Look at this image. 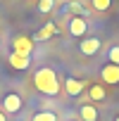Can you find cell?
<instances>
[{
	"mask_svg": "<svg viewBox=\"0 0 119 121\" xmlns=\"http://www.w3.org/2000/svg\"><path fill=\"white\" fill-rule=\"evenodd\" d=\"M33 83H36V88H38L43 95H48V97L60 95V78H57L55 69H50V67H41V69L33 74Z\"/></svg>",
	"mask_w": 119,
	"mask_h": 121,
	"instance_id": "cell-1",
	"label": "cell"
},
{
	"mask_svg": "<svg viewBox=\"0 0 119 121\" xmlns=\"http://www.w3.org/2000/svg\"><path fill=\"white\" fill-rule=\"evenodd\" d=\"M100 48H102V40H100L98 36L83 38V40L79 43V52H81L83 57H93V55H98V52H100Z\"/></svg>",
	"mask_w": 119,
	"mask_h": 121,
	"instance_id": "cell-2",
	"label": "cell"
},
{
	"mask_svg": "<svg viewBox=\"0 0 119 121\" xmlns=\"http://www.w3.org/2000/svg\"><path fill=\"white\" fill-rule=\"evenodd\" d=\"M19 109H22V97H19L17 93L3 95V112H5V114H17Z\"/></svg>",
	"mask_w": 119,
	"mask_h": 121,
	"instance_id": "cell-3",
	"label": "cell"
},
{
	"mask_svg": "<svg viewBox=\"0 0 119 121\" xmlns=\"http://www.w3.org/2000/svg\"><path fill=\"white\" fill-rule=\"evenodd\" d=\"M86 31H88V22H86L83 17H72V19H69V33H72L74 38H83Z\"/></svg>",
	"mask_w": 119,
	"mask_h": 121,
	"instance_id": "cell-4",
	"label": "cell"
},
{
	"mask_svg": "<svg viewBox=\"0 0 119 121\" xmlns=\"http://www.w3.org/2000/svg\"><path fill=\"white\" fill-rule=\"evenodd\" d=\"M12 52H19V55H29V57H31V52H33V40L26 38V36H17L14 43H12Z\"/></svg>",
	"mask_w": 119,
	"mask_h": 121,
	"instance_id": "cell-5",
	"label": "cell"
},
{
	"mask_svg": "<svg viewBox=\"0 0 119 121\" xmlns=\"http://www.w3.org/2000/svg\"><path fill=\"white\" fill-rule=\"evenodd\" d=\"M100 78H102L105 83H110V86H117V83H119V67L107 62V64L100 69Z\"/></svg>",
	"mask_w": 119,
	"mask_h": 121,
	"instance_id": "cell-6",
	"label": "cell"
},
{
	"mask_svg": "<svg viewBox=\"0 0 119 121\" xmlns=\"http://www.w3.org/2000/svg\"><path fill=\"white\" fill-rule=\"evenodd\" d=\"M64 93H67L69 97H79V95L83 93V81H79V78H74V76L64 78Z\"/></svg>",
	"mask_w": 119,
	"mask_h": 121,
	"instance_id": "cell-7",
	"label": "cell"
},
{
	"mask_svg": "<svg viewBox=\"0 0 119 121\" xmlns=\"http://www.w3.org/2000/svg\"><path fill=\"white\" fill-rule=\"evenodd\" d=\"M7 62L14 67V69H29L31 67V57L29 55H19V52H10V57H7Z\"/></svg>",
	"mask_w": 119,
	"mask_h": 121,
	"instance_id": "cell-8",
	"label": "cell"
},
{
	"mask_svg": "<svg viewBox=\"0 0 119 121\" xmlns=\"http://www.w3.org/2000/svg\"><path fill=\"white\" fill-rule=\"evenodd\" d=\"M79 116H81L83 121H98V119H100V116H98V107H95V104H91V102L81 104V109H79Z\"/></svg>",
	"mask_w": 119,
	"mask_h": 121,
	"instance_id": "cell-9",
	"label": "cell"
},
{
	"mask_svg": "<svg viewBox=\"0 0 119 121\" xmlns=\"http://www.w3.org/2000/svg\"><path fill=\"white\" fill-rule=\"evenodd\" d=\"M55 33H57L55 22H48V24H45V26H43V29L33 36V40H48V38H50V36H55Z\"/></svg>",
	"mask_w": 119,
	"mask_h": 121,
	"instance_id": "cell-10",
	"label": "cell"
},
{
	"mask_svg": "<svg viewBox=\"0 0 119 121\" xmlns=\"http://www.w3.org/2000/svg\"><path fill=\"white\" fill-rule=\"evenodd\" d=\"M88 95H91V100H98V102H100V100H105V97H107V90H105L102 86H98V83H95V86H91V88H88Z\"/></svg>",
	"mask_w": 119,
	"mask_h": 121,
	"instance_id": "cell-11",
	"label": "cell"
},
{
	"mask_svg": "<svg viewBox=\"0 0 119 121\" xmlns=\"http://www.w3.org/2000/svg\"><path fill=\"white\" fill-rule=\"evenodd\" d=\"M31 121H57V114L50 112V109H43V112H36L31 116Z\"/></svg>",
	"mask_w": 119,
	"mask_h": 121,
	"instance_id": "cell-12",
	"label": "cell"
},
{
	"mask_svg": "<svg viewBox=\"0 0 119 121\" xmlns=\"http://www.w3.org/2000/svg\"><path fill=\"white\" fill-rule=\"evenodd\" d=\"M36 7H38L41 14H48V12L55 10V0H38V5H36Z\"/></svg>",
	"mask_w": 119,
	"mask_h": 121,
	"instance_id": "cell-13",
	"label": "cell"
},
{
	"mask_svg": "<svg viewBox=\"0 0 119 121\" xmlns=\"http://www.w3.org/2000/svg\"><path fill=\"white\" fill-rule=\"evenodd\" d=\"M107 62L119 67V45H112V48L107 50Z\"/></svg>",
	"mask_w": 119,
	"mask_h": 121,
	"instance_id": "cell-14",
	"label": "cell"
},
{
	"mask_svg": "<svg viewBox=\"0 0 119 121\" xmlns=\"http://www.w3.org/2000/svg\"><path fill=\"white\" fill-rule=\"evenodd\" d=\"M91 5H93L95 12H105V10H110L112 0H91Z\"/></svg>",
	"mask_w": 119,
	"mask_h": 121,
	"instance_id": "cell-15",
	"label": "cell"
},
{
	"mask_svg": "<svg viewBox=\"0 0 119 121\" xmlns=\"http://www.w3.org/2000/svg\"><path fill=\"white\" fill-rule=\"evenodd\" d=\"M69 7H72V12H74V17H83V14H86V10H83V5H81V3H76V0H74V3H69Z\"/></svg>",
	"mask_w": 119,
	"mask_h": 121,
	"instance_id": "cell-16",
	"label": "cell"
},
{
	"mask_svg": "<svg viewBox=\"0 0 119 121\" xmlns=\"http://www.w3.org/2000/svg\"><path fill=\"white\" fill-rule=\"evenodd\" d=\"M0 121H7V114H5L3 109H0Z\"/></svg>",
	"mask_w": 119,
	"mask_h": 121,
	"instance_id": "cell-17",
	"label": "cell"
},
{
	"mask_svg": "<svg viewBox=\"0 0 119 121\" xmlns=\"http://www.w3.org/2000/svg\"><path fill=\"white\" fill-rule=\"evenodd\" d=\"M114 121H119V116H114Z\"/></svg>",
	"mask_w": 119,
	"mask_h": 121,
	"instance_id": "cell-18",
	"label": "cell"
}]
</instances>
